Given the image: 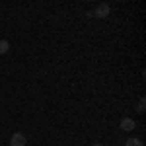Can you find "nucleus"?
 Masks as SVG:
<instances>
[{
	"label": "nucleus",
	"mask_w": 146,
	"mask_h": 146,
	"mask_svg": "<svg viewBox=\"0 0 146 146\" xmlns=\"http://www.w3.org/2000/svg\"><path fill=\"white\" fill-rule=\"evenodd\" d=\"M25 135H22V133H14V135L10 136V146H25Z\"/></svg>",
	"instance_id": "f257e3e1"
},
{
	"label": "nucleus",
	"mask_w": 146,
	"mask_h": 146,
	"mask_svg": "<svg viewBox=\"0 0 146 146\" xmlns=\"http://www.w3.org/2000/svg\"><path fill=\"white\" fill-rule=\"evenodd\" d=\"M94 16H98V18H107L109 16V4H100L96 12H94Z\"/></svg>",
	"instance_id": "f03ea898"
},
{
	"label": "nucleus",
	"mask_w": 146,
	"mask_h": 146,
	"mask_svg": "<svg viewBox=\"0 0 146 146\" xmlns=\"http://www.w3.org/2000/svg\"><path fill=\"white\" fill-rule=\"evenodd\" d=\"M135 127H136V123L131 117H123V119H121V129H123V131H133Z\"/></svg>",
	"instance_id": "7ed1b4c3"
},
{
	"label": "nucleus",
	"mask_w": 146,
	"mask_h": 146,
	"mask_svg": "<svg viewBox=\"0 0 146 146\" xmlns=\"http://www.w3.org/2000/svg\"><path fill=\"white\" fill-rule=\"evenodd\" d=\"M8 51H10V43L4 41V39H0V55H6Z\"/></svg>",
	"instance_id": "20e7f679"
},
{
	"label": "nucleus",
	"mask_w": 146,
	"mask_h": 146,
	"mask_svg": "<svg viewBox=\"0 0 146 146\" xmlns=\"http://www.w3.org/2000/svg\"><path fill=\"white\" fill-rule=\"evenodd\" d=\"M125 146H144V144H142V140H140V138H127Z\"/></svg>",
	"instance_id": "39448f33"
},
{
	"label": "nucleus",
	"mask_w": 146,
	"mask_h": 146,
	"mask_svg": "<svg viewBox=\"0 0 146 146\" xmlns=\"http://www.w3.org/2000/svg\"><path fill=\"white\" fill-rule=\"evenodd\" d=\"M136 111H138V113H144L146 111V109H144V98L138 100V109H136Z\"/></svg>",
	"instance_id": "423d86ee"
},
{
	"label": "nucleus",
	"mask_w": 146,
	"mask_h": 146,
	"mask_svg": "<svg viewBox=\"0 0 146 146\" xmlns=\"http://www.w3.org/2000/svg\"><path fill=\"white\" fill-rule=\"evenodd\" d=\"M94 146H103V144H94Z\"/></svg>",
	"instance_id": "0eeeda50"
}]
</instances>
